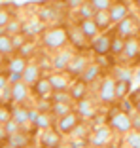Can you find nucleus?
I'll use <instances>...</instances> for the list:
<instances>
[{
  "label": "nucleus",
  "instance_id": "16",
  "mask_svg": "<svg viewBox=\"0 0 140 148\" xmlns=\"http://www.w3.org/2000/svg\"><path fill=\"white\" fill-rule=\"evenodd\" d=\"M66 34H68V40L70 44L74 46L76 49H85L89 46V40L83 36V32L80 31V27H68V31H66Z\"/></svg>",
  "mask_w": 140,
  "mask_h": 148
},
{
  "label": "nucleus",
  "instance_id": "11",
  "mask_svg": "<svg viewBox=\"0 0 140 148\" xmlns=\"http://www.w3.org/2000/svg\"><path fill=\"white\" fill-rule=\"evenodd\" d=\"M108 13H110V19H112V25H116V23L123 21L125 17H129V6L123 0H116V2H112Z\"/></svg>",
  "mask_w": 140,
  "mask_h": 148
},
{
  "label": "nucleus",
  "instance_id": "13",
  "mask_svg": "<svg viewBox=\"0 0 140 148\" xmlns=\"http://www.w3.org/2000/svg\"><path fill=\"white\" fill-rule=\"evenodd\" d=\"M42 74H44V70L40 69L38 63L29 61V65H27L25 70H23V82H25L27 86H34V84L42 78Z\"/></svg>",
  "mask_w": 140,
  "mask_h": 148
},
{
  "label": "nucleus",
  "instance_id": "39",
  "mask_svg": "<svg viewBox=\"0 0 140 148\" xmlns=\"http://www.w3.org/2000/svg\"><path fill=\"white\" fill-rule=\"evenodd\" d=\"M125 143L129 144V148H140V131H129Z\"/></svg>",
  "mask_w": 140,
  "mask_h": 148
},
{
  "label": "nucleus",
  "instance_id": "8",
  "mask_svg": "<svg viewBox=\"0 0 140 148\" xmlns=\"http://www.w3.org/2000/svg\"><path fill=\"white\" fill-rule=\"evenodd\" d=\"M74 57V53H72V49L66 46V48L59 49V51H55V55H53L51 59V69L57 70V72H63V70H66V66H68L70 59Z\"/></svg>",
  "mask_w": 140,
  "mask_h": 148
},
{
  "label": "nucleus",
  "instance_id": "43",
  "mask_svg": "<svg viewBox=\"0 0 140 148\" xmlns=\"http://www.w3.org/2000/svg\"><path fill=\"white\" fill-rule=\"evenodd\" d=\"M27 40H29V38H27V36L23 34V32H21V34L12 36V44H13V48H15V51H19V49H21L23 46H25V42H27Z\"/></svg>",
  "mask_w": 140,
  "mask_h": 148
},
{
  "label": "nucleus",
  "instance_id": "9",
  "mask_svg": "<svg viewBox=\"0 0 140 148\" xmlns=\"http://www.w3.org/2000/svg\"><path fill=\"white\" fill-rule=\"evenodd\" d=\"M12 86V103L13 105H23L29 95H31V86H27L25 82H15V84H10Z\"/></svg>",
  "mask_w": 140,
  "mask_h": 148
},
{
  "label": "nucleus",
  "instance_id": "49",
  "mask_svg": "<svg viewBox=\"0 0 140 148\" xmlns=\"http://www.w3.org/2000/svg\"><path fill=\"white\" fill-rule=\"evenodd\" d=\"M10 86V80H8V74H0V91L4 89V87Z\"/></svg>",
  "mask_w": 140,
  "mask_h": 148
},
{
  "label": "nucleus",
  "instance_id": "42",
  "mask_svg": "<svg viewBox=\"0 0 140 148\" xmlns=\"http://www.w3.org/2000/svg\"><path fill=\"white\" fill-rule=\"evenodd\" d=\"M4 129H6V133H8V135H13V133H19V131H23V127L19 125L15 120H8V122L4 123Z\"/></svg>",
  "mask_w": 140,
  "mask_h": 148
},
{
  "label": "nucleus",
  "instance_id": "1",
  "mask_svg": "<svg viewBox=\"0 0 140 148\" xmlns=\"http://www.w3.org/2000/svg\"><path fill=\"white\" fill-rule=\"evenodd\" d=\"M66 44H68V34L63 27H51L42 32V46L49 51H59L66 48Z\"/></svg>",
  "mask_w": 140,
  "mask_h": 148
},
{
  "label": "nucleus",
  "instance_id": "54",
  "mask_svg": "<svg viewBox=\"0 0 140 148\" xmlns=\"http://www.w3.org/2000/svg\"><path fill=\"white\" fill-rule=\"evenodd\" d=\"M25 148H42V146H40V144H34V143H31V144H27Z\"/></svg>",
  "mask_w": 140,
  "mask_h": 148
},
{
  "label": "nucleus",
  "instance_id": "3",
  "mask_svg": "<svg viewBox=\"0 0 140 148\" xmlns=\"http://www.w3.org/2000/svg\"><path fill=\"white\" fill-rule=\"evenodd\" d=\"M97 97L101 103L104 105H110L116 101V78L114 76H106L102 78L101 86H99V91H97Z\"/></svg>",
  "mask_w": 140,
  "mask_h": 148
},
{
  "label": "nucleus",
  "instance_id": "56",
  "mask_svg": "<svg viewBox=\"0 0 140 148\" xmlns=\"http://www.w3.org/2000/svg\"><path fill=\"white\" fill-rule=\"evenodd\" d=\"M135 108H136V112L140 114V101H138V103H136V105H135Z\"/></svg>",
  "mask_w": 140,
  "mask_h": 148
},
{
  "label": "nucleus",
  "instance_id": "14",
  "mask_svg": "<svg viewBox=\"0 0 140 148\" xmlns=\"http://www.w3.org/2000/svg\"><path fill=\"white\" fill-rule=\"evenodd\" d=\"M110 139H112V129L110 127H97L95 133L89 135V143L93 146H101V148H104L110 143Z\"/></svg>",
  "mask_w": 140,
  "mask_h": 148
},
{
  "label": "nucleus",
  "instance_id": "21",
  "mask_svg": "<svg viewBox=\"0 0 140 148\" xmlns=\"http://www.w3.org/2000/svg\"><path fill=\"white\" fill-rule=\"evenodd\" d=\"M125 59H136L140 55V42L133 36V38H127L125 40V46H123V53H121Z\"/></svg>",
  "mask_w": 140,
  "mask_h": 148
},
{
  "label": "nucleus",
  "instance_id": "2",
  "mask_svg": "<svg viewBox=\"0 0 140 148\" xmlns=\"http://www.w3.org/2000/svg\"><path fill=\"white\" fill-rule=\"evenodd\" d=\"M108 123H110V129L118 131V133H129V131L133 129L131 114L123 112L121 108L112 110V114H110V118H108Z\"/></svg>",
  "mask_w": 140,
  "mask_h": 148
},
{
  "label": "nucleus",
  "instance_id": "51",
  "mask_svg": "<svg viewBox=\"0 0 140 148\" xmlns=\"http://www.w3.org/2000/svg\"><path fill=\"white\" fill-rule=\"evenodd\" d=\"M6 139H8V133H6V129H4V123H0V144H4Z\"/></svg>",
  "mask_w": 140,
  "mask_h": 148
},
{
  "label": "nucleus",
  "instance_id": "6",
  "mask_svg": "<svg viewBox=\"0 0 140 148\" xmlns=\"http://www.w3.org/2000/svg\"><path fill=\"white\" fill-rule=\"evenodd\" d=\"M116 34L118 36H121V38H133V36L138 32V25H136V19L135 17H125L123 21H119V23H116Z\"/></svg>",
  "mask_w": 140,
  "mask_h": 148
},
{
  "label": "nucleus",
  "instance_id": "61",
  "mask_svg": "<svg viewBox=\"0 0 140 148\" xmlns=\"http://www.w3.org/2000/svg\"><path fill=\"white\" fill-rule=\"evenodd\" d=\"M112 2H116V0H112Z\"/></svg>",
  "mask_w": 140,
  "mask_h": 148
},
{
  "label": "nucleus",
  "instance_id": "19",
  "mask_svg": "<svg viewBox=\"0 0 140 148\" xmlns=\"http://www.w3.org/2000/svg\"><path fill=\"white\" fill-rule=\"evenodd\" d=\"M40 32H44V23L40 21L38 17H32V19L23 23V34L27 38H32V36L40 34Z\"/></svg>",
  "mask_w": 140,
  "mask_h": 148
},
{
  "label": "nucleus",
  "instance_id": "17",
  "mask_svg": "<svg viewBox=\"0 0 140 148\" xmlns=\"http://www.w3.org/2000/svg\"><path fill=\"white\" fill-rule=\"evenodd\" d=\"M29 65V59H25L23 55H19V53H15V55H12L6 61V72L8 74H23V70H25V66Z\"/></svg>",
  "mask_w": 140,
  "mask_h": 148
},
{
  "label": "nucleus",
  "instance_id": "55",
  "mask_svg": "<svg viewBox=\"0 0 140 148\" xmlns=\"http://www.w3.org/2000/svg\"><path fill=\"white\" fill-rule=\"evenodd\" d=\"M34 2H36V4H42V6H44V4H48L49 0H34Z\"/></svg>",
  "mask_w": 140,
  "mask_h": 148
},
{
  "label": "nucleus",
  "instance_id": "25",
  "mask_svg": "<svg viewBox=\"0 0 140 148\" xmlns=\"http://www.w3.org/2000/svg\"><path fill=\"white\" fill-rule=\"evenodd\" d=\"M101 74H102V69H101V66L97 65V63H89L87 69H85V72L80 76V80H82V82H85V84H93L97 78H99V76H101Z\"/></svg>",
  "mask_w": 140,
  "mask_h": 148
},
{
  "label": "nucleus",
  "instance_id": "52",
  "mask_svg": "<svg viewBox=\"0 0 140 148\" xmlns=\"http://www.w3.org/2000/svg\"><path fill=\"white\" fill-rule=\"evenodd\" d=\"M131 122H133V127H135L136 131H140V114H138V116H133Z\"/></svg>",
  "mask_w": 140,
  "mask_h": 148
},
{
  "label": "nucleus",
  "instance_id": "15",
  "mask_svg": "<svg viewBox=\"0 0 140 148\" xmlns=\"http://www.w3.org/2000/svg\"><path fill=\"white\" fill-rule=\"evenodd\" d=\"M48 78H49V82H51L53 91H68L70 89V78L66 74L53 70L51 74H48Z\"/></svg>",
  "mask_w": 140,
  "mask_h": 148
},
{
  "label": "nucleus",
  "instance_id": "59",
  "mask_svg": "<svg viewBox=\"0 0 140 148\" xmlns=\"http://www.w3.org/2000/svg\"><path fill=\"white\" fill-rule=\"evenodd\" d=\"M135 2H136V4H138V8H140V0H135Z\"/></svg>",
  "mask_w": 140,
  "mask_h": 148
},
{
  "label": "nucleus",
  "instance_id": "50",
  "mask_svg": "<svg viewBox=\"0 0 140 148\" xmlns=\"http://www.w3.org/2000/svg\"><path fill=\"white\" fill-rule=\"evenodd\" d=\"M8 80H10V84H15V82H21L23 80V74H8Z\"/></svg>",
  "mask_w": 140,
  "mask_h": 148
},
{
  "label": "nucleus",
  "instance_id": "46",
  "mask_svg": "<svg viewBox=\"0 0 140 148\" xmlns=\"http://www.w3.org/2000/svg\"><path fill=\"white\" fill-rule=\"evenodd\" d=\"M38 116H40V112H38L36 108H29V122H31L32 125L36 123V120H38Z\"/></svg>",
  "mask_w": 140,
  "mask_h": 148
},
{
  "label": "nucleus",
  "instance_id": "33",
  "mask_svg": "<svg viewBox=\"0 0 140 148\" xmlns=\"http://www.w3.org/2000/svg\"><path fill=\"white\" fill-rule=\"evenodd\" d=\"M133 82H123V80H116V99H123L125 95L131 93Z\"/></svg>",
  "mask_w": 140,
  "mask_h": 148
},
{
  "label": "nucleus",
  "instance_id": "18",
  "mask_svg": "<svg viewBox=\"0 0 140 148\" xmlns=\"http://www.w3.org/2000/svg\"><path fill=\"white\" fill-rule=\"evenodd\" d=\"M27 144H31V135L25 129L19 133H13V135H8V139H6V148H25Z\"/></svg>",
  "mask_w": 140,
  "mask_h": 148
},
{
  "label": "nucleus",
  "instance_id": "28",
  "mask_svg": "<svg viewBox=\"0 0 140 148\" xmlns=\"http://www.w3.org/2000/svg\"><path fill=\"white\" fill-rule=\"evenodd\" d=\"M55 13H57V10H55L53 4H44V6H40V10H38V19L42 23H48L51 19H55Z\"/></svg>",
  "mask_w": 140,
  "mask_h": 148
},
{
  "label": "nucleus",
  "instance_id": "22",
  "mask_svg": "<svg viewBox=\"0 0 140 148\" xmlns=\"http://www.w3.org/2000/svg\"><path fill=\"white\" fill-rule=\"evenodd\" d=\"M78 27H80V31L83 32V36H85L89 42H91L95 36L101 34L99 27H97V23L93 21V19H83V21H80V23H78Z\"/></svg>",
  "mask_w": 140,
  "mask_h": 148
},
{
  "label": "nucleus",
  "instance_id": "27",
  "mask_svg": "<svg viewBox=\"0 0 140 148\" xmlns=\"http://www.w3.org/2000/svg\"><path fill=\"white\" fill-rule=\"evenodd\" d=\"M34 127H36V129H40V131L51 129V127H53V114L51 112H40V116H38V120H36Z\"/></svg>",
  "mask_w": 140,
  "mask_h": 148
},
{
  "label": "nucleus",
  "instance_id": "4",
  "mask_svg": "<svg viewBox=\"0 0 140 148\" xmlns=\"http://www.w3.org/2000/svg\"><path fill=\"white\" fill-rule=\"evenodd\" d=\"M80 122H82V118L78 116L76 110H72V112H68V114H65V116L57 118V131L61 133V135H70Z\"/></svg>",
  "mask_w": 140,
  "mask_h": 148
},
{
  "label": "nucleus",
  "instance_id": "31",
  "mask_svg": "<svg viewBox=\"0 0 140 148\" xmlns=\"http://www.w3.org/2000/svg\"><path fill=\"white\" fill-rule=\"evenodd\" d=\"M4 29H6V34H10V36L21 34V32H23V21H21V19H17V17H12V19H10V23L4 27Z\"/></svg>",
  "mask_w": 140,
  "mask_h": 148
},
{
  "label": "nucleus",
  "instance_id": "29",
  "mask_svg": "<svg viewBox=\"0 0 140 148\" xmlns=\"http://www.w3.org/2000/svg\"><path fill=\"white\" fill-rule=\"evenodd\" d=\"M72 103H51V114L53 118H61L65 114L72 112Z\"/></svg>",
  "mask_w": 140,
  "mask_h": 148
},
{
  "label": "nucleus",
  "instance_id": "23",
  "mask_svg": "<svg viewBox=\"0 0 140 148\" xmlns=\"http://www.w3.org/2000/svg\"><path fill=\"white\" fill-rule=\"evenodd\" d=\"M76 112H78V116L85 118V120H89V118L95 116V105H93L89 99H82V101H76Z\"/></svg>",
  "mask_w": 140,
  "mask_h": 148
},
{
  "label": "nucleus",
  "instance_id": "24",
  "mask_svg": "<svg viewBox=\"0 0 140 148\" xmlns=\"http://www.w3.org/2000/svg\"><path fill=\"white\" fill-rule=\"evenodd\" d=\"M70 97H72V101H82L85 99V95H87V84L82 82L80 78H76L74 82L70 84Z\"/></svg>",
  "mask_w": 140,
  "mask_h": 148
},
{
  "label": "nucleus",
  "instance_id": "62",
  "mask_svg": "<svg viewBox=\"0 0 140 148\" xmlns=\"http://www.w3.org/2000/svg\"><path fill=\"white\" fill-rule=\"evenodd\" d=\"M138 32H140V29H138Z\"/></svg>",
  "mask_w": 140,
  "mask_h": 148
},
{
  "label": "nucleus",
  "instance_id": "45",
  "mask_svg": "<svg viewBox=\"0 0 140 148\" xmlns=\"http://www.w3.org/2000/svg\"><path fill=\"white\" fill-rule=\"evenodd\" d=\"M8 120H12V112H10V106L0 105V123H6Z\"/></svg>",
  "mask_w": 140,
  "mask_h": 148
},
{
  "label": "nucleus",
  "instance_id": "12",
  "mask_svg": "<svg viewBox=\"0 0 140 148\" xmlns=\"http://www.w3.org/2000/svg\"><path fill=\"white\" fill-rule=\"evenodd\" d=\"M61 133L59 131H55L51 127V129H46L42 131V135H40V146L42 148H59L61 146Z\"/></svg>",
  "mask_w": 140,
  "mask_h": 148
},
{
  "label": "nucleus",
  "instance_id": "47",
  "mask_svg": "<svg viewBox=\"0 0 140 148\" xmlns=\"http://www.w3.org/2000/svg\"><path fill=\"white\" fill-rule=\"evenodd\" d=\"M121 110L123 112H133V110H135V103H129V101H123L121 103Z\"/></svg>",
  "mask_w": 140,
  "mask_h": 148
},
{
  "label": "nucleus",
  "instance_id": "53",
  "mask_svg": "<svg viewBox=\"0 0 140 148\" xmlns=\"http://www.w3.org/2000/svg\"><path fill=\"white\" fill-rule=\"evenodd\" d=\"M6 61H8V59H6V55H2V53H0V66H6Z\"/></svg>",
  "mask_w": 140,
  "mask_h": 148
},
{
  "label": "nucleus",
  "instance_id": "60",
  "mask_svg": "<svg viewBox=\"0 0 140 148\" xmlns=\"http://www.w3.org/2000/svg\"><path fill=\"white\" fill-rule=\"evenodd\" d=\"M59 148H70V146H63V144H61V146H59Z\"/></svg>",
  "mask_w": 140,
  "mask_h": 148
},
{
  "label": "nucleus",
  "instance_id": "7",
  "mask_svg": "<svg viewBox=\"0 0 140 148\" xmlns=\"http://www.w3.org/2000/svg\"><path fill=\"white\" fill-rule=\"evenodd\" d=\"M110 42H112V36L108 32H102V34L95 36V38L89 42V48L95 55H108L110 53Z\"/></svg>",
  "mask_w": 140,
  "mask_h": 148
},
{
  "label": "nucleus",
  "instance_id": "40",
  "mask_svg": "<svg viewBox=\"0 0 140 148\" xmlns=\"http://www.w3.org/2000/svg\"><path fill=\"white\" fill-rule=\"evenodd\" d=\"M51 103H72L70 91H53L51 93Z\"/></svg>",
  "mask_w": 140,
  "mask_h": 148
},
{
  "label": "nucleus",
  "instance_id": "34",
  "mask_svg": "<svg viewBox=\"0 0 140 148\" xmlns=\"http://www.w3.org/2000/svg\"><path fill=\"white\" fill-rule=\"evenodd\" d=\"M12 17H15V13L10 10V4H0V27H6Z\"/></svg>",
  "mask_w": 140,
  "mask_h": 148
},
{
  "label": "nucleus",
  "instance_id": "57",
  "mask_svg": "<svg viewBox=\"0 0 140 148\" xmlns=\"http://www.w3.org/2000/svg\"><path fill=\"white\" fill-rule=\"evenodd\" d=\"M2 34H6V29H4V27H0V36H2Z\"/></svg>",
  "mask_w": 140,
  "mask_h": 148
},
{
  "label": "nucleus",
  "instance_id": "20",
  "mask_svg": "<svg viewBox=\"0 0 140 148\" xmlns=\"http://www.w3.org/2000/svg\"><path fill=\"white\" fill-rule=\"evenodd\" d=\"M10 112H12V120H15L25 129L27 123H29V108L25 105H15V106H10Z\"/></svg>",
  "mask_w": 140,
  "mask_h": 148
},
{
  "label": "nucleus",
  "instance_id": "5",
  "mask_svg": "<svg viewBox=\"0 0 140 148\" xmlns=\"http://www.w3.org/2000/svg\"><path fill=\"white\" fill-rule=\"evenodd\" d=\"M89 65V59L85 55H82V53H76L72 59H70L68 66H66V72L70 74V78H80L83 72H85V69H87Z\"/></svg>",
  "mask_w": 140,
  "mask_h": 148
},
{
  "label": "nucleus",
  "instance_id": "37",
  "mask_svg": "<svg viewBox=\"0 0 140 148\" xmlns=\"http://www.w3.org/2000/svg\"><path fill=\"white\" fill-rule=\"evenodd\" d=\"M34 51H36V44L32 42V40H27L25 46H23V48L19 49L17 53H19V55H23L25 59H31V57L34 55Z\"/></svg>",
  "mask_w": 140,
  "mask_h": 148
},
{
  "label": "nucleus",
  "instance_id": "48",
  "mask_svg": "<svg viewBox=\"0 0 140 148\" xmlns=\"http://www.w3.org/2000/svg\"><path fill=\"white\" fill-rule=\"evenodd\" d=\"M83 2H85V0H66V6H68L70 10H74V8H80Z\"/></svg>",
  "mask_w": 140,
  "mask_h": 148
},
{
  "label": "nucleus",
  "instance_id": "58",
  "mask_svg": "<svg viewBox=\"0 0 140 148\" xmlns=\"http://www.w3.org/2000/svg\"><path fill=\"white\" fill-rule=\"evenodd\" d=\"M136 78H138V80H140V69H138V72H136Z\"/></svg>",
  "mask_w": 140,
  "mask_h": 148
},
{
  "label": "nucleus",
  "instance_id": "10",
  "mask_svg": "<svg viewBox=\"0 0 140 148\" xmlns=\"http://www.w3.org/2000/svg\"><path fill=\"white\" fill-rule=\"evenodd\" d=\"M31 93L36 99H48V97H51L53 87H51V82H49L48 76H42L34 86H31Z\"/></svg>",
  "mask_w": 140,
  "mask_h": 148
},
{
  "label": "nucleus",
  "instance_id": "38",
  "mask_svg": "<svg viewBox=\"0 0 140 148\" xmlns=\"http://www.w3.org/2000/svg\"><path fill=\"white\" fill-rule=\"evenodd\" d=\"M87 133H89L87 125H85V123H83V122H80L78 125L74 127V131L70 133V137H74V139H87V137H89Z\"/></svg>",
  "mask_w": 140,
  "mask_h": 148
},
{
  "label": "nucleus",
  "instance_id": "30",
  "mask_svg": "<svg viewBox=\"0 0 140 148\" xmlns=\"http://www.w3.org/2000/svg\"><path fill=\"white\" fill-rule=\"evenodd\" d=\"M0 53L2 55H15V48L12 44V36L10 34H2L0 36Z\"/></svg>",
  "mask_w": 140,
  "mask_h": 148
},
{
  "label": "nucleus",
  "instance_id": "35",
  "mask_svg": "<svg viewBox=\"0 0 140 148\" xmlns=\"http://www.w3.org/2000/svg\"><path fill=\"white\" fill-rule=\"evenodd\" d=\"M78 13H80V21H83V19H93L95 10H93V6L89 4V0H85V2L78 8Z\"/></svg>",
  "mask_w": 140,
  "mask_h": 148
},
{
  "label": "nucleus",
  "instance_id": "26",
  "mask_svg": "<svg viewBox=\"0 0 140 148\" xmlns=\"http://www.w3.org/2000/svg\"><path fill=\"white\" fill-rule=\"evenodd\" d=\"M93 21L97 23L99 31H108L110 27H112V19H110L108 10H101V12H95V15H93Z\"/></svg>",
  "mask_w": 140,
  "mask_h": 148
},
{
  "label": "nucleus",
  "instance_id": "36",
  "mask_svg": "<svg viewBox=\"0 0 140 148\" xmlns=\"http://www.w3.org/2000/svg\"><path fill=\"white\" fill-rule=\"evenodd\" d=\"M114 78L116 80H123V82H133L131 70L125 66H114Z\"/></svg>",
  "mask_w": 140,
  "mask_h": 148
},
{
  "label": "nucleus",
  "instance_id": "44",
  "mask_svg": "<svg viewBox=\"0 0 140 148\" xmlns=\"http://www.w3.org/2000/svg\"><path fill=\"white\" fill-rule=\"evenodd\" d=\"M36 110H38V112H51V101L38 99V103H36Z\"/></svg>",
  "mask_w": 140,
  "mask_h": 148
},
{
  "label": "nucleus",
  "instance_id": "41",
  "mask_svg": "<svg viewBox=\"0 0 140 148\" xmlns=\"http://www.w3.org/2000/svg\"><path fill=\"white\" fill-rule=\"evenodd\" d=\"M89 4L93 6L95 12H101V10H110L112 0H89Z\"/></svg>",
  "mask_w": 140,
  "mask_h": 148
},
{
  "label": "nucleus",
  "instance_id": "32",
  "mask_svg": "<svg viewBox=\"0 0 140 148\" xmlns=\"http://www.w3.org/2000/svg\"><path fill=\"white\" fill-rule=\"evenodd\" d=\"M123 46H125V38H121V36H118L114 32V34H112V42H110V53L121 55L123 53Z\"/></svg>",
  "mask_w": 140,
  "mask_h": 148
}]
</instances>
